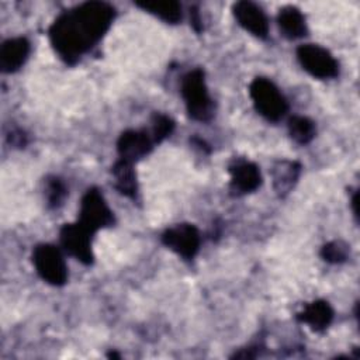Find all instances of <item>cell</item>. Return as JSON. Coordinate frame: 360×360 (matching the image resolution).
<instances>
[{
  "instance_id": "6da1fadb",
  "label": "cell",
  "mask_w": 360,
  "mask_h": 360,
  "mask_svg": "<svg viewBox=\"0 0 360 360\" xmlns=\"http://www.w3.org/2000/svg\"><path fill=\"white\" fill-rule=\"evenodd\" d=\"M114 14V7L104 1H86L53 21L51 44L66 63H75L108 31Z\"/></svg>"
},
{
  "instance_id": "7a4b0ae2",
  "label": "cell",
  "mask_w": 360,
  "mask_h": 360,
  "mask_svg": "<svg viewBox=\"0 0 360 360\" xmlns=\"http://www.w3.org/2000/svg\"><path fill=\"white\" fill-rule=\"evenodd\" d=\"M181 96L191 118L197 121H208L211 118L212 104L201 69H194L183 77Z\"/></svg>"
},
{
  "instance_id": "3957f363",
  "label": "cell",
  "mask_w": 360,
  "mask_h": 360,
  "mask_svg": "<svg viewBox=\"0 0 360 360\" xmlns=\"http://www.w3.org/2000/svg\"><path fill=\"white\" fill-rule=\"evenodd\" d=\"M256 110L269 121H278L287 112V101L276 84L264 77H256L249 87Z\"/></svg>"
},
{
  "instance_id": "277c9868",
  "label": "cell",
  "mask_w": 360,
  "mask_h": 360,
  "mask_svg": "<svg viewBox=\"0 0 360 360\" xmlns=\"http://www.w3.org/2000/svg\"><path fill=\"white\" fill-rule=\"evenodd\" d=\"M34 266L46 283L52 285H62L68 278V269L62 253L53 245H38L32 253Z\"/></svg>"
},
{
  "instance_id": "5b68a950",
  "label": "cell",
  "mask_w": 360,
  "mask_h": 360,
  "mask_svg": "<svg viewBox=\"0 0 360 360\" xmlns=\"http://www.w3.org/2000/svg\"><path fill=\"white\" fill-rule=\"evenodd\" d=\"M114 222L111 210L108 208L104 197L97 188H90L82 198L79 224L87 228L90 232H96L101 228L110 226Z\"/></svg>"
},
{
  "instance_id": "8992f818",
  "label": "cell",
  "mask_w": 360,
  "mask_h": 360,
  "mask_svg": "<svg viewBox=\"0 0 360 360\" xmlns=\"http://www.w3.org/2000/svg\"><path fill=\"white\" fill-rule=\"evenodd\" d=\"M297 58L301 66L312 76L329 79L338 75V62L329 51L319 45L305 44L297 49Z\"/></svg>"
},
{
  "instance_id": "52a82bcc",
  "label": "cell",
  "mask_w": 360,
  "mask_h": 360,
  "mask_svg": "<svg viewBox=\"0 0 360 360\" xmlns=\"http://www.w3.org/2000/svg\"><path fill=\"white\" fill-rule=\"evenodd\" d=\"M91 235L82 224H66L60 229V243L63 249L84 264L93 262Z\"/></svg>"
},
{
  "instance_id": "ba28073f",
  "label": "cell",
  "mask_w": 360,
  "mask_h": 360,
  "mask_svg": "<svg viewBox=\"0 0 360 360\" xmlns=\"http://www.w3.org/2000/svg\"><path fill=\"white\" fill-rule=\"evenodd\" d=\"M162 242L184 259H193L200 249V232L194 225L180 224L162 235Z\"/></svg>"
},
{
  "instance_id": "9c48e42d",
  "label": "cell",
  "mask_w": 360,
  "mask_h": 360,
  "mask_svg": "<svg viewBox=\"0 0 360 360\" xmlns=\"http://www.w3.org/2000/svg\"><path fill=\"white\" fill-rule=\"evenodd\" d=\"M152 145L153 139L148 132L129 129L121 134L117 142V149L120 153V159L134 163L138 159L143 158L146 153H149Z\"/></svg>"
},
{
  "instance_id": "30bf717a",
  "label": "cell",
  "mask_w": 360,
  "mask_h": 360,
  "mask_svg": "<svg viewBox=\"0 0 360 360\" xmlns=\"http://www.w3.org/2000/svg\"><path fill=\"white\" fill-rule=\"evenodd\" d=\"M233 15L238 22L255 37L266 38L269 32L267 17L255 3L250 1H238L233 4Z\"/></svg>"
},
{
  "instance_id": "8fae6325",
  "label": "cell",
  "mask_w": 360,
  "mask_h": 360,
  "mask_svg": "<svg viewBox=\"0 0 360 360\" xmlns=\"http://www.w3.org/2000/svg\"><path fill=\"white\" fill-rule=\"evenodd\" d=\"M30 52V44L25 38L17 37L3 42L0 49V69L4 73L18 70L27 60Z\"/></svg>"
},
{
  "instance_id": "7c38bea8",
  "label": "cell",
  "mask_w": 360,
  "mask_h": 360,
  "mask_svg": "<svg viewBox=\"0 0 360 360\" xmlns=\"http://www.w3.org/2000/svg\"><path fill=\"white\" fill-rule=\"evenodd\" d=\"M231 188L235 193L245 194L256 190L262 181L259 167L250 162H238L231 166Z\"/></svg>"
},
{
  "instance_id": "4fadbf2b",
  "label": "cell",
  "mask_w": 360,
  "mask_h": 360,
  "mask_svg": "<svg viewBox=\"0 0 360 360\" xmlns=\"http://www.w3.org/2000/svg\"><path fill=\"white\" fill-rule=\"evenodd\" d=\"M297 319L309 325L314 330H323L333 319V309L326 301L318 300L305 305L297 315Z\"/></svg>"
},
{
  "instance_id": "5bb4252c",
  "label": "cell",
  "mask_w": 360,
  "mask_h": 360,
  "mask_svg": "<svg viewBox=\"0 0 360 360\" xmlns=\"http://www.w3.org/2000/svg\"><path fill=\"white\" fill-rule=\"evenodd\" d=\"M277 22L280 30L287 38H301L307 34V25L304 15L301 11L295 7H284L280 10V14L277 17Z\"/></svg>"
},
{
  "instance_id": "9a60e30c",
  "label": "cell",
  "mask_w": 360,
  "mask_h": 360,
  "mask_svg": "<svg viewBox=\"0 0 360 360\" xmlns=\"http://www.w3.org/2000/svg\"><path fill=\"white\" fill-rule=\"evenodd\" d=\"M112 176H114V184L115 188L127 197H135L138 186H136V177L135 172L132 169V163L127 162L124 159H120L115 162L112 167Z\"/></svg>"
},
{
  "instance_id": "2e32d148",
  "label": "cell",
  "mask_w": 360,
  "mask_h": 360,
  "mask_svg": "<svg viewBox=\"0 0 360 360\" xmlns=\"http://www.w3.org/2000/svg\"><path fill=\"white\" fill-rule=\"evenodd\" d=\"M300 165L295 162L283 160L274 166L273 179H274V188L278 194H285L291 190L295 180L298 179Z\"/></svg>"
},
{
  "instance_id": "e0dca14e",
  "label": "cell",
  "mask_w": 360,
  "mask_h": 360,
  "mask_svg": "<svg viewBox=\"0 0 360 360\" xmlns=\"http://www.w3.org/2000/svg\"><path fill=\"white\" fill-rule=\"evenodd\" d=\"M135 4L170 24L181 18V6L177 1H136Z\"/></svg>"
},
{
  "instance_id": "ac0fdd59",
  "label": "cell",
  "mask_w": 360,
  "mask_h": 360,
  "mask_svg": "<svg viewBox=\"0 0 360 360\" xmlns=\"http://www.w3.org/2000/svg\"><path fill=\"white\" fill-rule=\"evenodd\" d=\"M288 132L297 143L305 145L315 136V125L307 117L294 115L288 121Z\"/></svg>"
},
{
  "instance_id": "d6986e66",
  "label": "cell",
  "mask_w": 360,
  "mask_h": 360,
  "mask_svg": "<svg viewBox=\"0 0 360 360\" xmlns=\"http://www.w3.org/2000/svg\"><path fill=\"white\" fill-rule=\"evenodd\" d=\"M152 139L153 142H162L166 136H169L174 128L173 121L163 115V114H155L152 121Z\"/></svg>"
},
{
  "instance_id": "ffe728a7",
  "label": "cell",
  "mask_w": 360,
  "mask_h": 360,
  "mask_svg": "<svg viewBox=\"0 0 360 360\" xmlns=\"http://www.w3.org/2000/svg\"><path fill=\"white\" fill-rule=\"evenodd\" d=\"M321 256L329 263H342L347 257V246L342 242L326 243L321 250Z\"/></svg>"
},
{
  "instance_id": "44dd1931",
  "label": "cell",
  "mask_w": 360,
  "mask_h": 360,
  "mask_svg": "<svg viewBox=\"0 0 360 360\" xmlns=\"http://www.w3.org/2000/svg\"><path fill=\"white\" fill-rule=\"evenodd\" d=\"M65 195H66V188H65L63 183L59 179H56V177L49 179L48 183H46L48 204L51 207H58V205L62 204Z\"/></svg>"
}]
</instances>
